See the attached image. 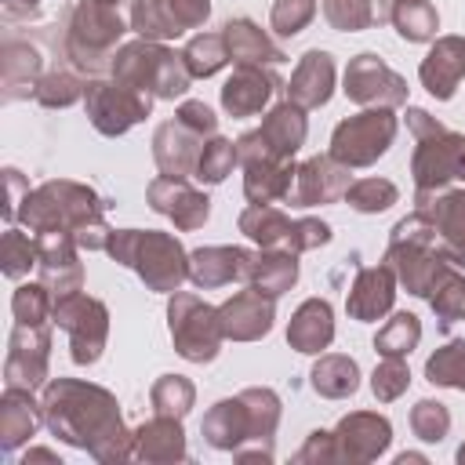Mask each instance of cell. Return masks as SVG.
<instances>
[{
	"mask_svg": "<svg viewBox=\"0 0 465 465\" xmlns=\"http://www.w3.org/2000/svg\"><path fill=\"white\" fill-rule=\"evenodd\" d=\"M44 429L62 443L87 450L94 461H127L134 458V432L120 418V403L109 389L80 378H51L40 392Z\"/></svg>",
	"mask_w": 465,
	"mask_h": 465,
	"instance_id": "1",
	"label": "cell"
},
{
	"mask_svg": "<svg viewBox=\"0 0 465 465\" xmlns=\"http://www.w3.org/2000/svg\"><path fill=\"white\" fill-rule=\"evenodd\" d=\"M18 222L36 236V232H73L80 251H105L109 247V222H105V200L73 178H51L40 182L22 211Z\"/></svg>",
	"mask_w": 465,
	"mask_h": 465,
	"instance_id": "2",
	"label": "cell"
},
{
	"mask_svg": "<svg viewBox=\"0 0 465 465\" xmlns=\"http://www.w3.org/2000/svg\"><path fill=\"white\" fill-rule=\"evenodd\" d=\"M280 425V396L265 385L240 389L229 400H218L200 432L214 450L236 454V461H272V436Z\"/></svg>",
	"mask_w": 465,
	"mask_h": 465,
	"instance_id": "3",
	"label": "cell"
},
{
	"mask_svg": "<svg viewBox=\"0 0 465 465\" xmlns=\"http://www.w3.org/2000/svg\"><path fill=\"white\" fill-rule=\"evenodd\" d=\"M109 258L134 269L145 291L174 294L189 280V254L174 232L163 229H113Z\"/></svg>",
	"mask_w": 465,
	"mask_h": 465,
	"instance_id": "4",
	"label": "cell"
},
{
	"mask_svg": "<svg viewBox=\"0 0 465 465\" xmlns=\"http://www.w3.org/2000/svg\"><path fill=\"white\" fill-rule=\"evenodd\" d=\"M407 127L414 134V156H411V174H414V200L429 193H443L454 182H465V134L443 127L432 113L407 105Z\"/></svg>",
	"mask_w": 465,
	"mask_h": 465,
	"instance_id": "5",
	"label": "cell"
},
{
	"mask_svg": "<svg viewBox=\"0 0 465 465\" xmlns=\"http://www.w3.org/2000/svg\"><path fill=\"white\" fill-rule=\"evenodd\" d=\"M381 262L392 269L396 283L407 287V294H414V298H429L432 287H436V280L450 265L440 254L436 232H432V225H429V218L421 211H414V214H407V218H400L392 225L389 247H385V258Z\"/></svg>",
	"mask_w": 465,
	"mask_h": 465,
	"instance_id": "6",
	"label": "cell"
},
{
	"mask_svg": "<svg viewBox=\"0 0 465 465\" xmlns=\"http://www.w3.org/2000/svg\"><path fill=\"white\" fill-rule=\"evenodd\" d=\"M127 33V22L120 18L116 4L102 0H76L65 18V58L76 73H102L113 65V54L120 51V40Z\"/></svg>",
	"mask_w": 465,
	"mask_h": 465,
	"instance_id": "7",
	"label": "cell"
},
{
	"mask_svg": "<svg viewBox=\"0 0 465 465\" xmlns=\"http://www.w3.org/2000/svg\"><path fill=\"white\" fill-rule=\"evenodd\" d=\"M109 76L120 84H131L153 98H182L193 84V76L182 62V51H171L167 44L145 40V36L120 44V51L113 54Z\"/></svg>",
	"mask_w": 465,
	"mask_h": 465,
	"instance_id": "8",
	"label": "cell"
},
{
	"mask_svg": "<svg viewBox=\"0 0 465 465\" xmlns=\"http://www.w3.org/2000/svg\"><path fill=\"white\" fill-rule=\"evenodd\" d=\"M167 331H171L174 352L189 363H211L222 352V341H225L218 305H211V302H203L200 294H189V291L171 294Z\"/></svg>",
	"mask_w": 465,
	"mask_h": 465,
	"instance_id": "9",
	"label": "cell"
},
{
	"mask_svg": "<svg viewBox=\"0 0 465 465\" xmlns=\"http://www.w3.org/2000/svg\"><path fill=\"white\" fill-rule=\"evenodd\" d=\"M51 323L69 334V356H73L76 367H91V363L102 360L105 341H109V309H105V302H98L84 291L58 294Z\"/></svg>",
	"mask_w": 465,
	"mask_h": 465,
	"instance_id": "10",
	"label": "cell"
},
{
	"mask_svg": "<svg viewBox=\"0 0 465 465\" xmlns=\"http://www.w3.org/2000/svg\"><path fill=\"white\" fill-rule=\"evenodd\" d=\"M396 127H400V120L392 109H363L356 116H345L331 131V156L352 171L371 167L389 153Z\"/></svg>",
	"mask_w": 465,
	"mask_h": 465,
	"instance_id": "11",
	"label": "cell"
},
{
	"mask_svg": "<svg viewBox=\"0 0 465 465\" xmlns=\"http://www.w3.org/2000/svg\"><path fill=\"white\" fill-rule=\"evenodd\" d=\"M84 109H87V120L98 134L120 138L153 113V94H145L131 84H120L113 76L109 80H87Z\"/></svg>",
	"mask_w": 465,
	"mask_h": 465,
	"instance_id": "12",
	"label": "cell"
},
{
	"mask_svg": "<svg viewBox=\"0 0 465 465\" xmlns=\"http://www.w3.org/2000/svg\"><path fill=\"white\" fill-rule=\"evenodd\" d=\"M305 134H309L305 109L294 102H280L265 113L258 131H247L236 138L240 163H247V160H294V153L305 145Z\"/></svg>",
	"mask_w": 465,
	"mask_h": 465,
	"instance_id": "13",
	"label": "cell"
},
{
	"mask_svg": "<svg viewBox=\"0 0 465 465\" xmlns=\"http://www.w3.org/2000/svg\"><path fill=\"white\" fill-rule=\"evenodd\" d=\"M345 98L363 109H396L407 102V80L374 51H363L349 58L345 65Z\"/></svg>",
	"mask_w": 465,
	"mask_h": 465,
	"instance_id": "14",
	"label": "cell"
},
{
	"mask_svg": "<svg viewBox=\"0 0 465 465\" xmlns=\"http://www.w3.org/2000/svg\"><path fill=\"white\" fill-rule=\"evenodd\" d=\"M51 327L54 323H15L7 338V360L4 378L7 385L22 389H44L51 374Z\"/></svg>",
	"mask_w": 465,
	"mask_h": 465,
	"instance_id": "15",
	"label": "cell"
},
{
	"mask_svg": "<svg viewBox=\"0 0 465 465\" xmlns=\"http://www.w3.org/2000/svg\"><path fill=\"white\" fill-rule=\"evenodd\" d=\"M211 18V0H131V29L145 40H178Z\"/></svg>",
	"mask_w": 465,
	"mask_h": 465,
	"instance_id": "16",
	"label": "cell"
},
{
	"mask_svg": "<svg viewBox=\"0 0 465 465\" xmlns=\"http://www.w3.org/2000/svg\"><path fill=\"white\" fill-rule=\"evenodd\" d=\"M331 436H334V458L338 461L367 465V461H378L389 450L392 425L378 411H352V414L338 418V425L331 429Z\"/></svg>",
	"mask_w": 465,
	"mask_h": 465,
	"instance_id": "17",
	"label": "cell"
},
{
	"mask_svg": "<svg viewBox=\"0 0 465 465\" xmlns=\"http://www.w3.org/2000/svg\"><path fill=\"white\" fill-rule=\"evenodd\" d=\"M349 185H352V167L338 163L331 153H320V156H309V160L298 163L291 193H287L283 203H291V207L338 203V200H345Z\"/></svg>",
	"mask_w": 465,
	"mask_h": 465,
	"instance_id": "18",
	"label": "cell"
},
{
	"mask_svg": "<svg viewBox=\"0 0 465 465\" xmlns=\"http://www.w3.org/2000/svg\"><path fill=\"white\" fill-rule=\"evenodd\" d=\"M145 200L156 214L171 218L178 232H193V229H203V222L211 218V200L203 189H196L189 178H178V174H156L149 185H145Z\"/></svg>",
	"mask_w": 465,
	"mask_h": 465,
	"instance_id": "19",
	"label": "cell"
},
{
	"mask_svg": "<svg viewBox=\"0 0 465 465\" xmlns=\"http://www.w3.org/2000/svg\"><path fill=\"white\" fill-rule=\"evenodd\" d=\"M418 211L429 218L440 254L450 265L465 269V189H443V193L418 196Z\"/></svg>",
	"mask_w": 465,
	"mask_h": 465,
	"instance_id": "20",
	"label": "cell"
},
{
	"mask_svg": "<svg viewBox=\"0 0 465 465\" xmlns=\"http://www.w3.org/2000/svg\"><path fill=\"white\" fill-rule=\"evenodd\" d=\"M36 247H40V283L58 298L69 291L84 287V265H80V243L73 232H36Z\"/></svg>",
	"mask_w": 465,
	"mask_h": 465,
	"instance_id": "21",
	"label": "cell"
},
{
	"mask_svg": "<svg viewBox=\"0 0 465 465\" xmlns=\"http://www.w3.org/2000/svg\"><path fill=\"white\" fill-rule=\"evenodd\" d=\"M218 316H222L225 341H258L272 331L276 298H265L262 291L247 287V291H236L232 298H225L218 305Z\"/></svg>",
	"mask_w": 465,
	"mask_h": 465,
	"instance_id": "22",
	"label": "cell"
},
{
	"mask_svg": "<svg viewBox=\"0 0 465 465\" xmlns=\"http://www.w3.org/2000/svg\"><path fill=\"white\" fill-rule=\"evenodd\" d=\"M283 87L276 65H236L222 87V109L229 116H254L269 109L272 94Z\"/></svg>",
	"mask_w": 465,
	"mask_h": 465,
	"instance_id": "23",
	"label": "cell"
},
{
	"mask_svg": "<svg viewBox=\"0 0 465 465\" xmlns=\"http://www.w3.org/2000/svg\"><path fill=\"white\" fill-rule=\"evenodd\" d=\"M418 80L436 102H450L465 80V36H436L418 65Z\"/></svg>",
	"mask_w": 465,
	"mask_h": 465,
	"instance_id": "24",
	"label": "cell"
},
{
	"mask_svg": "<svg viewBox=\"0 0 465 465\" xmlns=\"http://www.w3.org/2000/svg\"><path fill=\"white\" fill-rule=\"evenodd\" d=\"M396 276L392 269L381 262V265H363L356 269V280L349 287V298H345V312L360 323H371V320H381L385 312H392L396 305Z\"/></svg>",
	"mask_w": 465,
	"mask_h": 465,
	"instance_id": "25",
	"label": "cell"
},
{
	"mask_svg": "<svg viewBox=\"0 0 465 465\" xmlns=\"http://www.w3.org/2000/svg\"><path fill=\"white\" fill-rule=\"evenodd\" d=\"M254 251L247 247H232V243H214V247H200L189 254V280L200 291H214V287H229L236 280H247Z\"/></svg>",
	"mask_w": 465,
	"mask_h": 465,
	"instance_id": "26",
	"label": "cell"
},
{
	"mask_svg": "<svg viewBox=\"0 0 465 465\" xmlns=\"http://www.w3.org/2000/svg\"><path fill=\"white\" fill-rule=\"evenodd\" d=\"M203 134H196L193 127H185L178 116L160 124L153 131V160L160 167V174H178V178H193L196 174V160L203 149Z\"/></svg>",
	"mask_w": 465,
	"mask_h": 465,
	"instance_id": "27",
	"label": "cell"
},
{
	"mask_svg": "<svg viewBox=\"0 0 465 465\" xmlns=\"http://www.w3.org/2000/svg\"><path fill=\"white\" fill-rule=\"evenodd\" d=\"M283 91H287V102H294L302 109L327 105L331 94H334V58H331V51H320V47L305 51Z\"/></svg>",
	"mask_w": 465,
	"mask_h": 465,
	"instance_id": "28",
	"label": "cell"
},
{
	"mask_svg": "<svg viewBox=\"0 0 465 465\" xmlns=\"http://www.w3.org/2000/svg\"><path fill=\"white\" fill-rule=\"evenodd\" d=\"M40 425H44V407L33 400V389L7 385L0 396V450L15 454L22 443L36 436Z\"/></svg>",
	"mask_w": 465,
	"mask_h": 465,
	"instance_id": "29",
	"label": "cell"
},
{
	"mask_svg": "<svg viewBox=\"0 0 465 465\" xmlns=\"http://www.w3.org/2000/svg\"><path fill=\"white\" fill-rule=\"evenodd\" d=\"M134 458L145 465H174L189 458L185 447V432H182V418H167L156 414L149 421H142L134 429Z\"/></svg>",
	"mask_w": 465,
	"mask_h": 465,
	"instance_id": "30",
	"label": "cell"
},
{
	"mask_svg": "<svg viewBox=\"0 0 465 465\" xmlns=\"http://www.w3.org/2000/svg\"><path fill=\"white\" fill-rule=\"evenodd\" d=\"M334 341V309L327 298H305L291 323H287V345L305 356H320Z\"/></svg>",
	"mask_w": 465,
	"mask_h": 465,
	"instance_id": "31",
	"label": "cell"
},
{
	"mask_svg": "<svg viewBox=\"0 0 465 465\" xmlns=\"http://www.w3.org/2000/svg\"><path fill=\"white\" fill-rule=\"evenodd\" d=\"M0 76H4V102L36 94V84L44 80V58L25 40H4L0 47Z\"/></svg>",
	"mask_w": 465,
	"mask_h": 465,
	"instance_id": "32",
	"label": "cell"
},
{
	"mask_svg": "<svg viewBox=\"0 0 465 465\" xmlns=\"http://www.w3.org/2000/svg\"><path fill=\"white\" fill-rule=\"evenodd\" d=\"M247 287L262 291L265 298H280L298 283V254L287 247H258L247 269Z\"/></svg>",
	"mask_w": 465,
	"mask_h": 465,
	"instance_id": "33",
	"label": "cell"
},
{
	"mask_svg": "<svg viewBox=\"0 0 465 465\" xmlns=\"http://www.w3.org/2000/svg\"><path fill=\"white\" fill-rule=\"evenodd\" d=\"M229 58L236 65H280L287 54L269 40V33L262 25H254L251 18H229L222 25Z\"/></svg>",
	"mask_w": 465,
	"mask_h": 465,
	"instance_id": "34",
	"label": "cell"
},
{
	"mask_svg": "<svg viewBox=\"0 0 465 465\" xmlns=\"http://www.w3.org/2000/svg\"><path fill=\"white\" fill-rule=\"evenodd\" d=\"M243 167V196L247 203H276L287 200L298 163L294 160H247Z\"/></svg>",
	"mask_w": 465,
	"mask_h": 465,
	"instance_id": "35",
	"label": "cell"
},
{
	"mask_svg": "<svg viewBox=\"0 0 465 465\" xmlns=\"http://www.w3.org/2000/svg\"><path fill=\"white\" fill-rule=\"evenodd\" d=\"M294 218L272 203H247L240 211V232L258 247H287Z\"/></svg>",
	"mask_w": 465,
	"mask_h": 465,
	"instance_id": "36",
	"label": "cell"
},
{
	"mask_svg": "<svg viewBox=\"0 0 465 465\" xmlns=\"http://www.w3.org/2000/svg\"><path fill=\"white\" fill-rule=\"evenodd\" d=\"M309 381H312L316 396H323V400H349L360 389V363L352 356L327 352L312 363Z\"/></svg>",
	"mask_w": 465,
	"mask_h": 465,
	"instance_id": "37",
	"label": "cell"
},
{
	"mask_svg": "<svg viewBox=\"0 0 465 465\" xmlns=\"http://www.w3.org/2000/svg\"><path fill=\"white\" fill-rule=\"evenodd\" d=\"M323 18L338 33H363L392 18V0H323Z\"/></svg>",
	"mask_w": 465,
	"mask_h": 465,
	"instance_id": "38",
	"label": "cell"
},
{
	"mask_svg": "<svg viewBox=\"0 0 465 465\" xmlns=\"http://www.w3.org/2000/svg\"><path fill=\"white\" fill-rule=\"evenodd\" d=\"M396 33L407 40V44H425V40H436V29H440V15L432 7V0H392V18Z\"/></svg>",
	"mask_w": 465,
	"mask_h": 465,
	"instance_id": "39",
	"label": "cell"
},
{
	"mask_svg": "<svg viewBox=\"0 0 465 465\" xmlns=\"http://www.w3.org/2000/svg\"><path fill=\"white\" fill-rule=\"evenodd\" d=\"M182 62L189 69L193 80H207L214 76L229 58V47H225V36L222 33H196L185 47H182Z\"/></svg>",
	"mask_w": 465,
	"mask_h": 465,
	"instance_id": "40",
	"label": "cell"
},
{
	"mask_svg": "<svg viewBox=\"0 0 465 465\" xmlns=\"http://www.w3.org/2000/svg\"><path fill=\"white\" fill-rule=\"evenodd\" d=\"M418 341H421V320L414 312H392L374 334L378 356H411Z\"/></svg>",
	"mask_w": 465,
	"mask_h": 465,
	"instance_id": "41",
	"label": "cell"
},
{
	"mask_svg": "<svg viewBox=\"0 0 465 465\" xmlns=\"http://www.w3.org/2000/svg\"><path fill=\"white\" fill-rule=\"evenodd\" d=\"M84 91H87V80L76 69H51L36 84V94L33 98L44 109H69L73 102H84Z\"/></svg>",
	"mask_w": 465,
	"mask_h": 465,
	"instance_id": "42",
	"label": "cell"
},
{
	"mask_svg": "<svg viewBox=\"0 0 465 465\" xmlns=\"http://www.w3.org/2000/svg\"><path fill=\"white\" fill-rule=\"evenodd\" d=\"M149 400L156 407V414H167V418H185L196 403V385L185 378V374H160L149 389Z\"/></svg>",
	"mask_w": 465,
	"mask_h": 465,
	"instance_id": "43",
	"label": "cell"
},
{
	"mask_svg": "<svg viewBox=\"0 0 465 465\" xmlns=\"http://www.w3.org/2000/svg\"><path fill=\"white\" fill-rule=\"evenodd\" d=\"M236 163H240L236 142H229L222 134H211L203 142V149H200V160H196V174L193 178L203 182V185H218V182H225L232 174Z\"/></svg>",
	"mask_w": 465,
	"mask_h": 465,
	"instance_id": "44",
	"label": "cell"
},
{
	"mask_svg": "<svg viewBox=\"0 0 465 465\" xmlns=\"http://www.w3.org/2000/svg\"><path fill=\"white\" fill-rule=\"evenodd\" d=\"M425 378L440 389H458L465 392V341L454 338L447 345H440L429 360H425Z\"/></svg>",
	"mask_w": 465,
	"mask_h": 465,
	"instance_id": "45",
	"label": "cell"
},
{
	"mask_svg": "<svg viewBox=\"0 0 465 465\" xmlns=\"http://www.w3.org/2000/svg\"><path fill=\"white\" fill-rule=\"evenodd\" d=\"M40 262V247H36V236H25L22 229H7L4 240H0V269L7 280H25L29 269H36Z\"/></svg>",
	"mask_w": 465,
	"mask_h": 465,
	"instance_id": "46",
	"label": "cell"
},
{
	"mask_svg": "<svg viewBox=\"0 0 465 465\" xmlns=\"http://www.w3.org/2000/svg\"><path fill=\"white\" fill-rule=\"evenodd\" d=\"M429 305H432V312L443 327L465 320V276L458 272V265H447V272L436 280V287L429 294Z\"/></svg>",
	"mask_w": 465,
	"mask_h": 465,
	"instance_id": "47",
	"label": "cell"
},
{
	"mask_svg": "<svg viewBox=\"0 0 465 465\" xmlns=\"http://www.w3.org/2000/svg\"><path fill=\"white\" fill-rule=\"evenodd\" d=\"M396 200H400V189H396L389 178H360V182H352L349 193H345V203H349L352 211H360V214H381V211H389Z\"/></svg>",
	"mask_w": 465,
	"mask_h": 465,
	"instance_id": "48",
	"label": "cell"
},
{
	"mask_svg": "<svg viewBox=\"0 0 465 465\" xmlns=\"http://www.w3.org/2000/svg\"><path fill=\"white\" fill-rule=\"evenodd\" d=\"M11 312H15V323H51L54 294L40 280L36 283H18V291L11 298Z\"/></svg>",
	"mask_w": 465,
	"mask_h": 465,
	"instance_id": "49",
	"label": "cell"
},
{
	"mask_svg": "<svg viewBox=\"0 0 465 465\" xmlns=\"http://www.w3.org/2000/svg\"><path fill=\"white\" fill-rule=\"evenodd\" d=\"M411 432L421 443H440L450 432V411L440 400H418L411 407Z\"/></svg>",
	"mask_w": 465,
	"mask_h": 465,
	"instance_id": "50",
	"label": "cell"
},
{
	"mask_svg": "<svg viewBox=\"0 0 465 465\" xmlns=\"http://www.w3.org/2000/svg\"><path fill=\"white\" fill-rule=\"evenodd\" d=\"M411 385V371H407V360L403 356H381V363L374 367L371 374V392L378 403H392L407 392Z\"/></svg>",
	"mask_w": 465,
	"mask_h": 465,
	"instance_id": "51",
	"label": "cell"
},
{
	"mask_svg": "<svg viewBox=\"0 0 465 465\" xmlns=\"http://www.w3.org/2000/svg\"><path fill=\"white\" fill-rule=\"evenodd\" d=\"M316 18V0H272L269 29L276 36H298Z\"/></svg>",
	"mask_w": 465,
	"mask_h": 465,
	"instance_id": "52",
	"label": "cell"
},
{
	"mask_svg": "<svg viewBox=\"0 0 465 465\" xmlns=\"http://www.w3.org/2000/svg\"><path fill=\"white\" fill-rule=\"evenodd\" d=\"M323 243H331V225H327V222H320V218H294L287 251L305 254V251H316V247H323Z\"/></svg>",
	"mask_w": 465,
	"mask_h": 465,
	"instance_id": "53",
	"label": "cell"
},
{
	"mask_svg": "<svg viewBox=\"0 0 465 465\" xmlns=\"http://www.w3.org/2000/svg\"><path fill=\"white\" fill-rule=\"evenodd\" d=\"M185 127H193L196 134H203V138H211V134H218V116L211 113V105H203V102H182L178 105V113H174Z\"/></svg>",
	"mask_w": 465,
	"mask_h": 465,
	"instance_id": "54",
	"label": "cell"
},
{
	"mask_svg": "<svg viewBox=\"0 0 465 465\" xmlns=\"http://www.w3.org/2000/svg\"><path fill=\"white\" fill-rule=\"evenodd\" d=\"M4 185H7V203H4V222H18V211L25 203V196L33 193L29 189V178L18 171V167H4Z\"/></svg>",
	"mask_w": 465,
	"mask_h": 465,
	"instance_id": "55",
	"label": "cell"
},
{
	"mask_svg": "<svg viewBox=\"0 0 465 465\" xmlns=\"http://www.w3.org/2000/svg\"><path fill=\"white\" fill-rule=\"evenodd\" d=\"M294 461H302V465H320V461H338L334 458V436L331 432H323V429H316V432H309V440L298 447V454H294Z\"/></svg>",
	"mask_w": 465,
	"mask_h": 465,
	"instance_id": "56",
	"label": "cell"
},
{
	"mask_svg": "<svg viewBox=\"0 0 465 465\" xmlns=\"http://www.w3.org/2000/svg\"><path fill=\"white\" fill-rule=\"evenodd\" d=\"M0 7H4V18L7 22H29V18L40 15L44 0H0Z\"/></svg>",
	"mask_w": 465,
	"mask_h": 465,
	"instance_id": "57",
	"label": "cell"
},
{
	"mask_svg": "<svg viewBox=\"0 0 465 465\" xmlns=\"http://www.w3.org/2000/svg\"><path fill=\"white\" fill-rule=\"evenodd\" d=\"M29 461H51V465H62V461H58V454H54V450H44V447H36V450H25L22 465H29Z\"/></svg>",
	"mask_w": 465,
	"mask_h": 465,
	"instance_id": "58",
	"label": "cell"
},
{
	"mask_svg": "<svg viewBox=\"0 0 465 465\" xmlns=\"http://www.w3.org/2000/svg\"><path fill=\"white\" fill-rule=\"evenodd\" d=\"M396 461H400V465H407V461H425V454H400Z\"/></svg>",
	"mask_w": 465,
	"mask_h": 465,
	"instance_id": "59",
	"label": "cell"
},
{
	"mask_svg": "<svg viewBox=\"0 0 465 465\" xmlns=\"http://www.w3.org/2000/svg\"><path fill=\"white\" fill-rule=\"evenodd\" d=\"M458 465H465V443L458 447Z\"/></svg>",
	"mask_w": 465,
	"mask_h": 465,
	"instance_id": "60",
	"label": "cell"
},
{
	"mask_svg": "<svg viewBox=\"0 0 465 465\" xmlns=\"http://www.w3.org/2000/svg\"><path fill=\"white\" fill-rule=\"evenodd\" d=\"M102 4H120V0H102Z\"/></svg>",
	"mask_w": 465,
	"mask_h": 465,
	"instance_id": "61",
	"label": "cell"
}]
</instances>
